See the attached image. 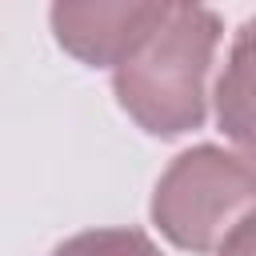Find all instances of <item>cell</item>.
<instances>
[{
	"label": "cell",
	"instance_id": "obj_2",
	"mask_svg": "<svg viewBox=\"0 0 256 256\" xmlns=\"http://www.w3.org/2000/svg\"><path fill=\"white\" fill-rule=\"evenodd\" d=\"M256 216V160L216 144L180 152L152 192V224L184 252H220Z\"/></svg>",
	"mask_w": 256,
	"mask_h": 256
},
{
	"label": "cell",
	"instance_id": "obj_4",
	"mask_svg": "<svg viewBox=\"0 0 256 256\" xmlns=\"http://www.w3.org/2000/svg\"><path fill=\"white\" fill-rule=\"evenodd\" d=\"M212 100L220 132L256 160V16H248L232 36Z\"/></svg>",
	"mask_w": 256,
	"mask_h": 256
},
{
	"label": "cell",
	"instance_id": "obj_3",
	"mask_svg": "<svg viewBox=\"0 0 256 256\" xmlns=\"http://www.w3.org/2000/svg\"><path fill=\"white\" fill-rule=\"evenodd\" d=\"M168 16L156 0H60L48 8L56 44L88 68H120Z\"/></svg>",
	"mask_w": 256,
	"mask_h": 256
},
{
	"label": "cell",
	"instance_id": "obj_1",
	"mask_svg": "<svg viewBox=\"0 0 256 256\" xmlns=\"http://www.w3.org/2000/svg\"><path fill=\"white\" fill-rule=\"evenodd\" d=\"M220 16L204 4H168L160 28L112 72L116 104L148 136H184L208 116V76L220 48Z\"/></svg>",
	"mask_w": 256,
	"mask_h": 256
},
{
	"label": "cell",
	"instance_id": "obj_6",
	"mask_svg": "<svg viewBox=\"0 0 256 256\" xmlns=\"http://www.w3.org/2000/svg\"><path fill=\"white\" fill-rule=\"evenodd\" d=\"M216 256H256V216H248V220L224 240V248H220Z\"/></svg>",
	"mask_w": 256,
	"mask_h": 256
},
{
	"label": "cell",
	"instance_id": "obj_5",
	"mask_svg": "<svg viewBox=\"0 0 256 256\" xmlns=\"http://www.w3.org/2000/svg\"><path fill=\"white\" fill-rule=\"evenodd\" d=\"M52 256H160V248L140 228H88L56 244Z\"/></svg>",
	"mask_w": 256,
	"mask_h": 256
}]
</instances>
